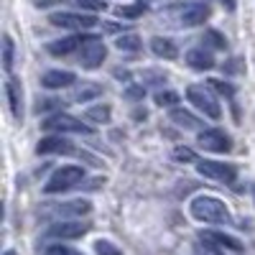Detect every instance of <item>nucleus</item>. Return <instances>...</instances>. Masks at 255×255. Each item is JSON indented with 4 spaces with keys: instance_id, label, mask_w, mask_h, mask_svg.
I'll use <instances>...</instances> for the list:
<instances>
[{
    "instance_id": "4468645a",
    "label": "nucleus",
    "mask_w": 255,
    "mask_h": 255,
    "mask_svg": "<svg viewBox=\"0 0 255 255\" xmlns=\"http://www.w3.org/2000/svg\"><path fill=\"white\" fill-rule=\"evenodd\" d=\"M56 217H69V220H82V217H87L90 212H92V204L87 202V199H74V202H64V204H59V207H54L51 209Z\"/></svg>"
},
{
    "instance_id": "e433bc0d",
    "label": "nucleus",
    "mask_w": 255,
    "mask_h": 255,
    "mask_svg": "<svg viewBox=\"0 0 255 255\" xmlns=\"http://www.w3.org/2000/svg\"><path fill=\"white\" fill-rule=\"evenodd\" d=\"M3 255H15V253H13V250H5V253H3Z\"/></svg>"
},
{
    "instance_id": "7c9ffc66",
    "label": "nucleus",
    "mask_w": 255,
    "mask_h": 255,
    "mask_svg": "<svg viewBox=\"0 0 255 255\" xmlns=\"http://www.w3.org/2000/svg\"><path fill=\"white\" fill-rule=\"evenodd\" d=\"M44 255H82V253H77V250H72L67 245H49L44 250Z\"/></svg>"
},
{
    "instance_id": "a878e982",
    "label": "nucleus",
    "mask_w": 255,
    "mask_h": 255,
    "mask_svg": "<svg viewBox=\"0 0 255 255\" xmlns=\"http://www.w3.org/2000/svg\"><path fill=\"white\" fill-rule=\"evenodd\" d=\"M176 102H181V97L176 95V92H171V90H161V92H156V105L158 108H176Z\"/></svg>"
},
{
    "instance_id": "5701e85b",
    "label": "nucleus",
    "mask_w": 255,
    "mask_h": 255,
    "mask_svg": "<svg viewBox=\"0 0 255 255\" xmlns=\"http://www.w3.org/2000/svg\"><path fill=\"white\" fill-rule=\"evenodd\" d=\"M115 46H118L120 51H138V49L143 46V41H140L138 33H123V36L115 38Z\"/></svg>"
},
{
    "instance_id": "b1692460",
    "label": "nucleus",
    "mask_w": 255,
    "mask_h": 255,
    "mask_svg": "<svg viewBox=\"0 0 255 255\" xmlns=\"http://www.w3.org/2000/svg\"><path fill=\"white\" fill-rule=\"evenodd\" d=\"M143 13H145V3H135V5H118V8H115V15H118V18H125V20L140 18Z\"/></svg>"
},
{
    "instance_id": "aec40b11",
    "label": "nucleus",
    "mask_w": 255,
    "mask_h": 255,
    "mask_svg": "<svg viewBox=\"0 0 255 255\" xmlns=\"http://www.w3.org/2000/svg\"><path fill=\"white\" fill-rule=\"evenodd\" d=\"M100 95H102V84H97V82H82V84L74 87L72 100L74 102H90V100H95Z\"/></svg>"
},
{
    "instance_id": "a211bd4d",
    "label": "nucleus",
    "mask_w": 255,
    "mask_h": 255,
    "mask_svg": "<svg viewBox=\"0 0 255 255\" xmlns=\"http://www.w3.org/2000/svg\"><path fill=\"white\" fill-rule=\"evenodd\" d=\"M168 120H171L176 128H184V130H197V128L202 125V120L194 113H189L184 108H174L171 113H168Z\"/></svg>"
},
{
    "instance_id": "0eeeda50",
    "label": "nucleus",
    "mask_w": 255,
    "mask_h": 255,
    "mask_svg": "<svg viewBox=\"0 0 255 255\" xmlns=\"http://www.w3.org/2000/svg\"><path fill=\"white\" fill-rule=\"evenodd\" d=\"M90 230H92V225L82 222V220H61V222H54L46 230V238H51V240H79V238L87 235Z\"/></svg>"
},
{
    "instance_id": "f704fd0d",
    "label": "nucleus",
    "mask_w": 255,
    "mask_h": 255,
    "mask_svg": "<svg viewBox=\"0 0 255 255\" xmlns=\"http://www.w3.org/2000/svg\"><path fill=\"white\" fill-rule=\"evenodd\" d=\"M56 3H61V0H33L36 8H49V5H56Z\"/></svg>"
},
{
    "instance_id": "bb28decb",
    "label": "nucleus",
    "mask_w": 255,
    "mask_h": 255,
    "mask_svg": "<svg viewBox=\"0 0 255 255\" xmlns=\"http://www.w3.org/2000/svg\"><path fill=\"white\" fill-rule=\"evenodd\" d=\"M209 87L215 90V92H220V95H225V97H235V87H232L230 82H222V79H209Z\"/></svg>"
},
{
    "instance_id": "72a5a7b5",
    "label": "nucleus",
    "mask_w": 255,
    "mask_h": 255,
    "mask_svg": "<svg viewBox=\"0 0 255 255\" xmlns=\"http://www.w3.org/2000/svg\"><path fill=\"white\" fill-rule=\"evenodd\" d=\"M143 95H145L143 87H130V90H125V97H128V100H140Z\"/></svg>"
},
{
    "instance_id": "7ed1b4c3",
    "label": "nucleus",
    "mask_w": 255,
    "mask_h": 255,
    "mask_svg": "<svg viewBox=\"0 0 255 255\" xmlns=\"http://www.w3.org/2000/svg\"><path fill=\"white\" fill-rule=\"evenodd\" d=\"M84 179V168L82 166H61L59 171H54L49 176V181L44 184L46 194H59V191H67L72 186H77Z\"/></svg>"
},
{
    "instance_id": "2f4dec72",
    "label": "nucleus",
    "mask_w": 255,
    "mask_h": 255,
    "mask_svg": "<svg viewBox=\"0 0 255 255\" xmlns=\"http://www.w3.org/2000/svg\"><path fill=\"white\" fill-rule=\"evenodd\" d=\"M61 108V100H38V105H36V113H46V110H59Z\"/></svg>"
},
{
    "instance_id": "2eb2a0df",
    "label": "nucleus",
    "mask_w": 255,
    "mask_h": 255,
    "mask_svg": "<svg viewBox=\"0 0 255 255\" xmlns=\"http://www.w3.org/2000/svg\"><path fill=\"white\" fill-rule=\"evenodd\" d=\"M186 64L191 69H197V72H209V69H215V56L209 54V49L197 46V49L186 51Z\"/></svg>"
},
{
    "instance_id": "9b49d317",
    "label": "nucleus",
    "mask_w": 255,
    "mask_h": 255,
    "mask_svg": "<svg viewBox=\"0 0 255 255\" xmlns=\"http://www.w3.org/2000/svg\"><path fill=\"white\" fill-rule=\"evenodd\" d=\"M36 153L38 156H72V153H77V148L59 133V135L41 138L38 145H36Z\"/></svg>"
},
{
    "instance_id": "c85d7f7f",
    "label": "nucleus",
    "mask_w": 255,
    "mask_h": 255,
    "mask_svg": "<svg viewBox=\"0 0 255 255\" xmlns=\"http://www.w3.org/2000/svg\"><path fill=\"white\" fill-rule=\"evenodd\" d=\"M174 161H179V163H197V156H194V151L191 148H184V145H179V148H174Z\"/></svg>"
},
{
    "instance_id": "c9c22d12",
    "label": "nucleus",
    "mask_w": 255,
    "mask_h": 255,
    "mask_svg": "<svg viewBox=\"0 0 255 255\" xmlns=\"http://www.w3.org/2000/svg\"><path fill=\"white\" fill-rule=\"evenodd\" d=\"M222 3H225V8H227V10H235V5H238L235 0H222Z\"/></svg>"
},
{
    "instance_id": "6e6552de",
    "label": "nucleus",
    "mask_w": 255,
    "mask_h": 255,
    "mask_svg": "<svg viewBox=\"0 0 255 255\" xmlns=\"http://www.w3.org/2000/svg\"><path fill=\"white\" fill-rule=\"evenodd\" d=\"M49 20H51V26H56V28H69V31H90V28L97 26V18H95V15L69 13V10L54 13Z\"/></svg>"
},
{
    "instance_id": "4c0bfd02",
    "label": "nucleus",
    "mask_w": 255,
    "mask_h": 255,
    "mask_svg": "<svg viewBox=\"0 0 255 255\" xmlns=\"http://www.w3.org/2000/svg\"><path fill=\"white\" fill-rule=\"evenodd\" d=\"M138 3H148V0H138Z\"/></svg>"
},
{
    "instance_id": "c756f323",
    "label": "nucleus",
    "mask_w": 255,
    "mask_h": 255,
    "mask_svg": "<svg viewBox=\"0 0 255 255\" xmlns=\"http://www.w3.org/2000/svg\"><path fill=\"white\" fill-rule=\"evenodd\" d=\"M74 3H77L79 8H84V10H92V13L108 8V5H105V0H74Z\"/></svg>"
},
{
    "instance_id": "9d476101",
    "label": "nucleus",
    "mask_w": 255,
    "mask_h": 255,
    "mask_svg": "<svg viewBox=\"0 0 255 255\" xmlns=\"http://www.w3.org/2000/svg\"><path fill=\"white\" fill-rule=\"evenodd\" d=\"M197 143H199V148H204V151H209V153H227L232 148L230 135L225 130H220V128H207V130H199Z\"/></svg>"
},
{
    "instance_id": "393cba45",
    "label": "nucleus",
    "mask_w": 255,
    "mask_h": 255,
    "mask_svg": "<svg viewBox=\"0 0 255 255\" xmlns=\"http://www.w3.org/2000/svg\"><path fill=\"white\" fill-rule=\"evenodd\" d=\"M13 56H15V46H13V38L5 33L3 36V69L10 74L13 72Z\"/></svg>"
},
{
    "instance_id": "f3484780",
    "label": "nucleus",
    "mask_w": 255,
    "mask_h": 255,
    "mask_svg": "<svg viewBox=\"0 0 255 255\" xmlns=\"http://www.w3.org/2000/svg\"><path fill=\"white\" fill-rule=\"evenodd\" d=\"M74 82H77L74 72H61V69H51L41 77V84L46 90H64V87H72Z\"/></svg>"
},
{
    "instance_id": "f8f14e48",
    "label": "nucleus",
    "mask_w": 255,
    "mask_h": 255,
    "mask_svg": "<svg viewBox=\"0 0 255 255\" xmlns=\"http://www.w3.org/2000/svg\"><path fill=\"white\" fill-rule=\"evenodd\" d=\"M199 240L207 243V245H215L220 250H232V253H240L243 250V243L232 235H225V232H217V230H202L199 232Z\"/></svg>"
},
{
    "instance_id": "f257e3e1",
    "label": "nucleus",
    "mask_w": 255,
    "mask_h": 255,
    "mask_svg": "<svg viewBox=\"0 0 255 255\" xmlns=\"http://www.w3.org/2000/svg\"><path fill=\"white\" fill-rule=\"evenodd\" d=\"M189 212L197 222H207V225H230L232 222L230 209L217 197H194L189 204Z\"/></svg>"
},
{
    "instance_id": "dca6fc26",
    "label": "nucleus",
    "mask_w": 255,
    "mask_h": 255,
    "mask_svg": "<svg viewBox=\"0 0 255 255\" xmlns=\"http://www.w3.org/2000/svg\"><path fill=\"white\" fill-rule=\"evenodd\" d=\"M84 38H87V36H67V38H59V41H49V44H46V51L54 54V56H67V54L82 49Z\"/></svg>"
},
{
    "instance_id": "412c9836",
    "label": "nucleus",
    "mask_w": 255,
    "mask_h": 255,
    "mask_svg": "<svg viewBox=\"0 0 255 255\" xmlns=\"http://www.w3.org/2000/svg\"><path fill=\"white\" fill-rule=\"evenodd\" d=\"M110 115H113V110H110V105H92V108H87L84 110V120L87 123H97V125H105V123H110Z\"/></svg>"
},
{
    "instance_id": "423d86ee",
    "label": "nucleus",
    "mask_w": 255,
    "mask_h": 255,
    "mask_svg": "<svg viewBox=\"0 0 255 255\" xmlns=\"http://www.w3.org/2000/svg\"><path fill=\"white\" fill-rule=\"evenodd\" d=\"M174 15H176L179 28H194V26L204 23V20L212 15V10H209L207 3H186V5H179L174 10Z\"/></svg>"
},
{
    "instance_id": "4be33fe9",
    "label": "nucleus",
    "mask_w": 255,
    "mask_h": 255,
    "mask_svg": "<svg viewBox=\"0 0 255 255\" xmlns=\"http://www.w3.org/2000/svg\"><path fill=\"white\" fill-rule=\"evenodd\" d=\"M202 41H204L207 49H217V51H225L227 49V38L220 31H215V28H207L204 36H202Z\"/></svg>"
},
{
    "instance_id": "f03ea898",
    "label": "nucleus",
    "mask_w": 255,
    "mask_h": 255,
    "mask_svg": "<svg viewBox=\"0 0 255 255\" xmlns=\"http://www.w3.org/2000/svg\"><path fill=\"white\" fill-rule=\"evenodd\" d=\"M186 100L194 105L199 113H204L207 118H212V120L222 118V108H220L217 97L212 95L204 84H189V87H186Z\"/></svg>"
},
{
    "instance_id": "20e7f679",
    "label": "nucleus",
    "mask_w": 255,
    "mask_h": 255,
    "mask_svg": "<svg viewBox=\"0 0 255 255\" xmlns=\"http://www.w3.org/2000/svg\"><path fill=\"white\" fill-rule=\"evenodd\" d=\"M105 59H108V46H105V41L100 36H87L84 38V44L79 49L82 69H97V67H102Z\"/></svg>"
},
{
    "instance_id": "1a4fd4ad",
    "label": "nucleus",
    "mask_w": 255,
    "mask_h": 255,
    "mask_svg": "<svg viewBox=\"0 0 255 255\" xmlns=\"http://www.w3.org/2000/svg\"><path fill=\"white\" fill-rule=\"evenodd\" d=\"M41 125H44L46 130H56V133H82V135H90L92 133L90 125H84L82 120H77L72 115H64V113H56V115L46 118Z\"/></svg>"
},
{
    "instance_id": "ddd939ff",
    "label": "nucleus",
    "mask_w": 255,
    "mask_h": 255,
    "mask_svg": "<svg viewBox=\"0 0 255 255\" xmlns=\"http://www.w3.org/2000/svg\"><path fill=\"white\" fill-rule=\"evenodd\" d=\"M5 100H8V108H10L13 118L15 120L23 118V90H20V82L10 74L5 79Z\"/></svg>"
},
{
    "instance_id": "39448f33",
    "label": "nucleus",
    "mask_w": 255,
    "mask_h": 255,
    "mask_svg": "<svg viewBox=\"0 0 255 255\" xmlns=\"http://www.w3.org/2000/svg\"><path fill=\"white\" fill-rule=\"evenodd\" d=\"M197 174L217 184H232L238 179V168L225 161H197Z\"/></svg>"
},
{
    "instance_id": "cd10ccee",
    "label": "nucleus",
    "mask_w": 255,
    "mask_h": 255,
    "mask_svg": "<svg viewBox=\"0 0 255 255\" xmlns=\"http://www.w3.org/2000/svg\"><path fill=\"white\" fill-rule=\"evenodd\" d=\"M95 253L97 255H123L118 245H113L110 240H97L95 243Z\"/></svg>"
},
{
    "instance_id": "473e14b6",
    "label": "nucleus",
    "mask_w": 255,
    "mask_h": 255,
    "mask_svg": "<svg viewBox=\"0 0 255 255\" xmlns=\"http://www.w3.org/2000/svg\"><path fill=\"white\" fill-rule=\"evenodd\" d=\"M197 255H222L220 253V248H215V245H197Z\"/></svg>"
},
{
    "instance_id": "6ab92c4d",
    "label": "nucleus",
    "mask_w": 255,
    "mask_h": 255,
    "mask_svg": "<svg viewBox=\"0 0 255 255\" xmlns=\"http://www.w3.org/2000/svg\"><path fill=\"white\" fill-rule=\"evenodd\" d=\"M151 51L158 56V59H166V61H171L179 56V49L171 38H166V36H156L151 38Z\"/></svg>"
}]
</instances>
